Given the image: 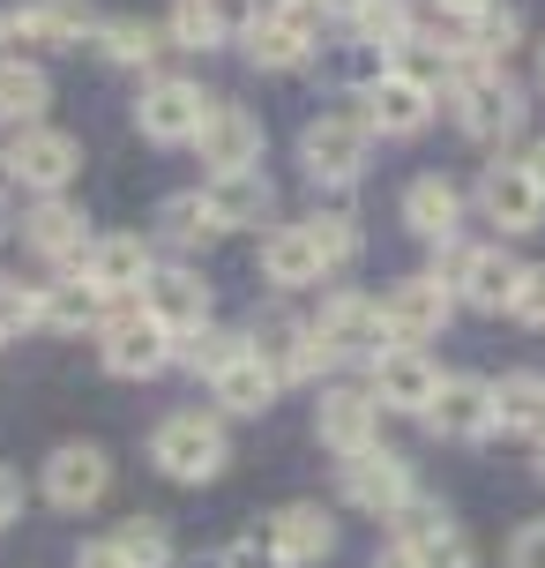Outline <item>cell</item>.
Instances as JSON below:
<instances>
[{
	"label": "cell",
	"instance_id": "1",
	"mask_svg": "<svg viewBox=\"0 0 545 568\" xmlns=\"http://www.w3.org/2000/svg\"><path fill=\"white\" fill-rule=\"evenodd\" d=\"M441 98H449V113H456V128L471 142H516L523 113H531V98H523V83L508 68H471V60L449 68Z\"/></svg>",
	"mask_w": 545,
	"mask_h": 568
},
{
	"label": "cell",
	"instance_id": "2",
	"mask_svg": "<svg viewBox=\"0 0 545 568\" xmlns=\"http://www.w3.org/2000/svg\"><path fill=\"white\" fill-rule=\"evenodd\" d=\"M321 23H329L321 0H255V16L239 23V53H247V68H261V75H291V68L315 60Z\"/></svg>",
	"mask_w": 545,
	"mask_h": 568
},
{
	"label": "cell",
	"instance_id": "3",
	"mask_svg": "<svg viewBox=\"0 0 545 568\" xmlns=\"http://www.w3.org/2000/svg\"><path fill=\"white\" fill-rule=\"evenodd\" d=\"M150 464L179 486H209L232 464V426L217 412H165L150 434Z\"/></svg>",
	"mask_w": 545,
	"mask_h": 568
},
{
	"label": "cell",
	"instance_id": "4",
	"mask_svg": "<svg viewBox=\"0 0 545 568\" xmlns=\"http://www.w3.org/2000/svg\"><path fill=\"white\" fill-rule=\"evenodd\" d=\"M433 277L449 284V300H456V307L508 314V300H516V277H523V262L508 255L501 240H486V247H463V240H449V247H433Z\"/></svg>",
	"mask_w": 545,
	"mask_h": 568
},
{
	"label": "cell",
	"instance_id": "5",
	"mask_svg": "<svg viewBox=\"0 0 545 568\" xmlns=\"http://www.w3.org/2000/svg\"><path fill=\"white\" fill-rule=\"evenodd\" d=\"M373 165V128L359 113H315L299 128V172L315 187H359Z\"/></svg>",
	"mask_w": 545,
	"mask_h": 568
},
{
	"label": "cell",
	"instance_id": "6",
	"mask_svg": "<svg viewBox=\"0 0 545 568\" xmlns=\"http://www.w3.org/2000/svg\"><path fill=\"white\" fill-rule=\"evenodd\" d=\"M261 150H269V128L261 113H247L239 98H209V113L195 128V158L209 180H225V172H261Z\"/></svg>",
	"mask_w": 545,
	"mask_h": 568
},
{
	"label": "cell",
	"instance_id": "7",
	"mask_svg": "<svg viewBox=\"0 0 545 568\" xmlns=\"http://www.w3.org/2000/svg\"><path fill=\"white\" fill-rule=\"evenodd\" d=\"M373 307H381V337H389V344L426 352V344L449 329L456 300H449V284L433 277V270H419V277H397L389 292H373Z\"/></svg>",
	"mask_w": 545,
	"mask_h": 568
},
{
	"label": "cell",
	"instance_id": "8",
	"mask_svg": "<svg viewBox=\"0 0 545 568\" xmlns=\"http://www.w3.org/2000/svg\"><path fill=\"white\" fill-rule=\"evenodd\" d=\"M173 352H179V344L165 337L135 300L97 322V359H105V374H120V382H157V374L173 367Z\"/></svg>",
	"mask_w": 545,
	"mask_h": 568
},
{
	"label": "cell",
	"instance_id": "9",
	"mask_svg": "<svg viewBox=\"0 0 545 568\" xmlns=\"http://www.w3.org/2000/svg\"><path fill=\"white\" fill-rule=\"evenodd\" d=\"M0 158H8V180L16 187H30V195H68V180L83 172V142L38 120V128H16Z\"/></svg>",
	"mask_w": 545,
	"mask_h": 568
},
{
	"label": "cell",
	"instance_id": "10",
	"mask_svg": "<svg viewBox=\"0 0 545 568\" xmlns=\"http://www.w3.org/2000/svg\"><path fill=\"white\" fill-rule=\"evenodd\" d=\"M157 270V255H150V232H90L83 247V270L75 277L105 300V307H127L135 292H143V277Z\"/></svg>",
	"mask_w": 545,
	"mask_h": 568
},
{
	"label": "cell",
	"instance_id": "11",
	"mask_svg": "<svg viewBox=\"0 0 545 568\" xmlns=\"http://www.w3.org/2000/svg\"><path fill=\"white\" fill-rule=\"evenodd\" d=\"M202 113H209V90L195 75H150L143 98H135V135L157 142V150H179V142H195Z\"/></svg>",
	"mask_w": 545,
	"mask_h": 568
},
{
	"label": "cell",
	"instance_id": "12",
	"mask_svg": "<svg viewBox=\"0 0 545 568\" xmlns=\"http://www.w3.org/2000/svg\"><path fill=\"white\" fill-rule=\"evenodd\" d=\"M389 531H397L389 546H403V554H411L419 568H479L471 539L456 531V516L441 509V501H426V494H411V501L389 516Z\"/></svg>",
	"mask_w": 545,
	"mask_h": 568
},
{
	"label": "cell",
	"instance_id": "13",
	"mask_svg": "<svg viewBox=\"0 0 545 568\" xmlns=\"http://www.w3.org/2000/svg\"><path fill=\"white\" fill-rule=\"evenodd\" d=\"M135 307L179 344V337H195V329H209V284H202V270H187V262H157L143 277V292H135Z\"/></svg>",
	"mask_w": 545,
	"mask_h": 568
},
{
	"label": "cell",
	"instance_id": "14",
	"mask_svg": "<svg viewBox=\"0 0 545 568\" xmlns=\"http://www.w3.org/2000/svg\"><path fill=\"white\" fill-rule=\"evenodd\" d=\"M373 397V412H426L433 404V389H441V367H433L426 352H411V344H381L367 359V382H359Z\"/></svg>",
	"mask_w": 545,
	"mask_h": 568
},
{
	"label": "cell",
	"instance_id": "15",
	"mask_svg": "<svg viewBox=\"0 0 545 568\" xmlns=\"http://www.w3.org/2000/svg\"><path fill=\"white\" fill-rule=\"evenodd\" d=\"M433 113H441V90H433L419 68H403V60L367 90V98H359V120L373 128V142H381V135H419Z\"/></svg>",
	"mask_w": 545,
	"mask_h": 568
},
{
	"label": "cell",
	"instance_id": "16",
	"mask_svg": "<svg viewBox=\"0 0 545 568\" xmlns=\"http://www.w3.org/2000/svg\"><path fill=\"white\" fill-rule=\"evenodd\" d=\"M337 479H345V501H351V509L381 516V524H389V516L419 494L411 456H403V449H381V442H373V449H359V456H345V471H337Z\"/></svg>",
	"mask_w": 545,
	"mask_h": 568
},
{
	"label": "cell",
	"instance_id": "17",
	"mask_svg": "<svg viewBox=\"0 0 545 568\" xmlns=\"http://www.w3.org/2000/svg\"><path fill=\"white\" fill-rule=\"evenodd\" d=\"M38 486H45V501H53V509L83 516V509H97V501L113 494V456L97 449V442H60V449L45 456Z\"/></svg>",
	"mask_w": 545,
	"mask_h": 568
},
{
	"label": "cell",
	"instance_id": "18",
	"mask_svg": "<svg viewBox=\"0 0 545 568\" xmlns=\"http://www.w3.org/2000/svg\"><path fill=\"white\" fill-rule=\"evenodd\" d=\"M307 329H315V344L337 359V367H345V359H359V367H367L373 352L389 344V337H381V307H373V292H329Z\"/></svg>",
	"mask_w": 545,
	"mask_h": 568
},
{
	"label": "cell",
	"instance_id": "19",
	"mask_svg": "<svg viewBox=\"0 0 545 568\" xmlns=\"http://www.w3.org/2000/svg\"><path fill=\"white\" fill-rule=\"evenodd\" d=\"M479 210H486V225L501 232V240L545 225V195H538V180L523 172V158H493V165L479 172Z\"/></svg>",
	"mask_w": 545,
	"mask_h": 568
},
{
	"label": "cell",
	"instance_id": "20",
	"mask_svg": "<svg viewBox=\"0 0 545 568\" xmlns=\"http://www.w3.org/2000/svg\"><path fill=\"white\" fill-rule=\"evenodd\" d=\"M202 217L209 232L225 240V232H269L277 225V187L261 180V172H225V180H202Z\"/></svg>",
	"mask_w": 545,
	"mask_h": 568
},
{
	"label": "cell",
	"instance_id": "21",
	"mask_svg": "<svg viewBox=\"0 0 545 568\" xmlns=\"http://www.w3.org/2000/svg\"><path fill=\"white\" fill-rule=\"evenodd\" d=\"M247 344H255V359L277 374V382H321V374L337 367V359L315 344V329H307L299 314H261L255 329H247Z\"/></svg>",
	"mask_w": 545,
	"mask_h": 568
},
{
	"label": "cell",
	"instance_id": "22",
	"mask_svg": "<svg viewBox=\"0 0 545 568\" xmlns=\"http://www.w3.org/2000/svg\"><path fill=\"white\" fill-rule=\"evenodd\" d=\"M105 16H90L83 0H23V8H8V38L30 53H60V45H90Z\"/></svg>",
	"mask_w": 545,
	"mask_h": 568
},
{
	"label": "cell",
	"instance_id": "23",
	"mask_svg": "<svg viewBox=\"0 0 545 568\" xmlns=\"http://www.w3.org/2000/svg\"><path fill=\"white\" fill-rule=\"evenodd\" d=\"M419 419L441 434V442H486L493 434V382L486 374H441V389Z\"/></svg>",
	"mask_w": 545,
	"mask_h": 568
},
{
	"label": "cell",
	"instance_id": "24",
	"mask_svg": "<svg viewBox=\"0 0 545 568\" xmlns=\"http://www.w3.org/2000/svg\"><path fill=\"white\" fill-rule=\"evenodd\" d=\"M23 247L30 255H45V262H60V270H83V247H90V217L75 210L68 195H38L23 210Z\"/></svg>",
	"mask_w": 545,
	"mask_h": 568
},
{
	"label": "cell",
	"instance_id": "25",
	"mask_svg": "<svg viewBox=\"0 0 545 568\" xmlns=\"http://www.w3.org/2000/svg\"><path fill=\"white\" fill-rule=\"evenodd\" d=\"M315 434H321V449L359 456V449L381 442V412H373V397L359 389V382H337V389L315 397Z\"/></svg>",
	"mask_w": 545,
	"mask_h": 568
},
{
	"label": "cell",
	"instance_id": "26",
	"mask_svg": "<svg viewBox=\"0 0 545 568\" xmlns=\"http://www.w3.org/2000/svg\"><path fill=\"white\" fill-rule=\"evenodd\" d=\"M261 539L277 546L291 568H307V561H329L337 554V516L321 509V501H285V509L261 524Z\"/></svg>",
	"mask_w": 545,
	"mask_h": 568
},
{
	"label": "cell",
	"instance_id": "27",
	"mask_svg": "<svg viewBox=\"0 0 545 568\" xmlns=\"http://www.w3.org/2000/svg\"><path fill=\"white\" fill-rule=\"evenodd\" d=\"M329 16L345 23V38H359V45H373V53H389V60L419 30V8L411 0H329Z\"/></svg>",
	"mask_w": 545,
	"mask_h": 568
},
{
	"label": "cell",
	"instance_id": "28",
	"mask_svg": "<svg viewBox=\"0 0 545 568\" xmlns=\"http://www.w3.org/2000/svg\"><path fill=\"white\" fill-rule=\"evenodd\" d=\"M456 225H463V187L441 180V172H419V180L403 187V232H419L426 247H449Z\"/></svg>",
	"mask_w": 545,
	"mask_h": 568
},
{
	"label": "cell",
	"instance_id": "29",
	"mask_svg": "<svg viewBox=\"0 0 545 568\" xmlns=\"http://www.w3.org/2000/svg\"><path fill=\"white\" fill-rule=\"evenodd\" d=\"M493 434L501 442H545V374L516 367L493 382Z\"/></svg>",
	"mask_w": 545,
	"mask_h": 568
},
{
	"label": "cell",
	"instance_id": "30",
	"mask_svg": "<svg viewBox=\"0 0 545 568\" xmlns=\"http://www.w3.org/2000/svg\"><path fill=\"white\" fill-rule=\"evenodd\" d=\"M321 277H329V270H321L307 225H269V232H261V284H277V292H307V284H321Z\"/></svg>",
	"mask_w": 545,
	"mask_h": 568
},
{
	"label": "cell",
	"instance_id": "31",
	"mask_svg": "<svg viewBox=\"0 0 545 568\" xmlns=\"http://www.w3.org/2000/svg\"><path fill=\"white\" fill-rule=\"evenodd\" d=\"M105 300L90 292L83 277H60V284H38V329H53V337H97V322H105Z\"/></svg>",
	"mask_w": 545,
	"mask_h": 568
},
{
	"label": "cell",
	"instance_id": "32",
	"mask_svg": "<svg viewBox=\"0 0 545 568\" xmlns=\"http://www.w3.org/2000/svg\"><path fill=\"white\" fill-rule=\"evenodd\" d=\"M277 389H285V382L261 367L255 352H247V359H232V367L209 382V397H217V419H261V412L277 404Z\"/></svg>",
	"mask_w": 545,
	"mask_h": 568
},
{
	"label": "cell",
	"instance_id": "33",
	"mask_svg": "<svg viewBox=\"0 0 545 568\" xmlns=\"http://www.w3.org/2000/svg\"><path fill=\"white\" fill-rule=\"evenodd\" d=\"M232 38H239L232 0H173V16H165V45H179V53H217Z\"/></svg>",
	"mask_w": 545,
	"mask_h": 568
},
{
	"label": "cell",
	"instance_id": "34",
	"mask_svg": "<svg viewBox=\"0 0 545 568\" xmlns=\"http://www.w3.org/2000/svg\"><path fill=\"white\" fill-rule=\"evenodd\" d=\"M45 105H53V75L23 53H0V120L8 128H38Z\"/></svg>",
	"mask_w": 545,
	"mask_h": 568
},
{
	"label": "cell",
	"instance_id": "35",
	"mask_svg": "<svg viewBox=\"0 0 545 568\" xmlns=\"http://www.w3.org/2000/svg\"><path fill=\"white\" fill-rule=\"evenodd\" d=\"M523 45V16L516 8H501V0H493L486 16H471V23L456 30V53L471 60V68H508V53H516Z\"/></svg>",
	"mask_w": 545,
	"mask_h": 568
},
{
	"label": "cell",
	"instance_id": "36",
	"mask_svg": "<svg viewBox=\"0 0 545 568\" xmlns=\"http://www.w3.org/2000/svg\"><path fill=\"white\" fill-rule=\"evenodd\" d=\"M90 45L113 60V68H157V60H165V30L143 23V16H105Z\"/></svg>",
	"mask_w": 545,
	"mask_h": 568
},
{
	"label": "cell",
	"instance_id": "37",
	"mask_svg": "<svg viewBox=\"0 0 545 568\" xmlns=\"http://www.w3.org/2000/svg\"><path fill=\"white\" fill-rule=\"evenodd\" d=\"M255 344H247V329H195V337H179V352H173V367H187V374H202V382H217V374L232 367V359H247Z\"/></svg>",
	"mask_w": 545,
	"mask_h": 568
},
{
	"label": "cell",
	"instance_id": "38",
	"mask_svg": "<svg viewBox=\"0 0 545 568\" xmlns=\"http://www.w3.org/2000/svg\"><path fill=\"white\" fill-rule=\"evenodd\" d=\"M299 225H307V240H315L321 270H345V262H359V247H367V232H359L351 210H315V217H299Z\"/></svg>",
	"mask_w": 545,
	"mask_h": 568
},
{
	"label": "cell",
	"instance_id": "39",
	"mask_svg": "<svg viewBox=\"0 0 545 568\" xmlns=\"http://www.w3.org/2000/svg\"><path fill=\"white\" fill-rule=\"evenodd\" d=\"M105 539L127 554V568H173V531H165L157 516H127V524L105 531Z\"/></svg>",
	"mask_w": 545,
	"mask_h": 568
},
{
	"label": "cell",
	"instance_id": "40",
	"mask_svg": "<svg viewBox=\"0 0 545 568\" xmlns=\"http://www.w3.org/2000/svg\"><path fill=\"white\" fill-rule=\"evenodd\" d=\"M389 68H397L389 53H373V45H359V38H345V45H337V60H329V83H337V90H359V98H367V90L381 83Z\"/></svg>",
	"mask_w": 545,
	"mask_h": 568
},
{
	"label": "cell",
	"instance_id": "41",
	"mask_svg": "<svg viewBox=\"0 0 545 568\" xmlns=\"http://www.w3.org/2000/svg\"><path fill=\"white\" fill-rule=\"evenodd\" d=\"M157 240H165V247H209L217 232H209V217H202V195H165V210H157Z\"/></svg>",
	"mask_w": 545,
	"mask_h": 568
},
{
	"label": "cell",
	"instance_id": "42",
	"mask_svg": "<svg viewBox=\"0 0 545 568\" xmlns=\"http://www.w3.org/2000/svg\"><path fill=\"white\" fill-rule=\"evenodd\" d=\"M23 329H38V284L0 277V344H16Z\"/></svg>",
	"mask_w": 545,
	"mask_h": 568
},
{
	"label": "cell",
	"instance_id": "43",
	"mask_svg": "<svg viewBox=\"0 0 545 568\" xmlns=\"http://www.w3.org/2000/svg\"><path fill=\"white\" fill-rule=\"evenodd\" d=\"M508 314H516L523 329H545V262H523V277H516V300H508Z\"/></svg>",
	"mask_w": 545,
	"mask_h": 568
},
{
	"label": "cell",
	"instance_id": "44",
	"mask_svg": "<svg viewBox=\"0 0 545 568\" xmlns=\"http://www.w3.org/2000/svg\"><path fill=\"white\" fill-rule=\"evenodd\" d=\"M217 568H291V561L261 539V524H255V531H239V539L225 546V561H217Z\"/></svg>",
	"mask_w": 545,
	"mask_h": 568
},
{
	"label": "cell",
	"instance_id": "45",
	"mask_svg": "<svg viewBox=\"0 0 545 568\" xmlns=\"http://www.w3.org/2000/svg\"><path fill=\"white\" fill-rule=\"evenodd\" d=\"M508 568H545V516H531L516 539H508Z\"/></svg>",
	"mask_w": 545,
	"mask_h": 568
},
{
	"label": "cell",
	"instance_id": "46",
	"mask_svg": "<svg viewBox=\"0 0 545 568\" xmlns=\"http://www.w3.org/2000/svg\"><path fill=\"white\" fill-rule=\"evenodd\" d=\"M75 568H127V554L113 539H90V546H75Z\"/></svg>",
	"mask_w": 545,
	"mask_h": 568
},
{
	"label": "cell",
	"instance_id": "47",
	"mask_svg": "<svg viewBox=\"0 0 545 568\" xmlns=\"http://www.w3.org/2000/svg\"><path fill=\"white\" fill-rule=\"evenodd\" d=\"M16 516H23V479H16V471L0 464V531H8Z\"/></svg>",
	"mask_w": 545,
	"mask_h": 568
},
{
	"label": "cell",
	"instance_id": "48",
	"mask_svg": "<svg viewBox=\"0 0 545 568\" xmlns=\"http://www.w3.org/2000/svg\"><path fill=\"white\" fill-rule=\"evenodd\" d=\"M433 8H441V16H456V23H471V16H486L493 0H433Z\"/></svg>",
	"mask_w": 545,
	"mask_h": 568
},
{
	"label": "cell",
	"instance_id": "49",
	"mask_svg": "<svg viewBox=\"0 0 545 568\" xmlns=\"http://www.w3.org/2000/svg\"><path fill=\"white\" fill-rule=\"evenodd\" d=\"M523 172L538 180V195H545V135H538V142H523Z\"/></svg>",
	"mask_w": 545,
	"mask_h": 568
},
{
	"label": "cell",
	"instance_id": "50",
	"mask_svg": "<svg viewBox=\"0 0 545 568\" xmlns=\"http://www.w3.org/2000/svg\"><path fill=\"white\" fill-rule=\"evenodd\" d=\"M373 568H419V561H411L403 546H381V554H373Z\"/></svg>",
	"mask_w": 545,
	"mask_h": 568
},
{
	"label": "cell",
	"instance_id": "51",
	"mask_svg": "<svg viewBox=\"0 0 545 568\" xmlns=\"http://www.w3.org/2000/svg\"><path fill=\"white\" fill-rule=\"evenodd\" d=\"M0 53H8V8H0Z\"/></svg>",
	"mask_w": 545,
	"mask_h": 568
},
{
	"label": "cell",
	"instance_id": "52",
	"mask_svg": "<svg viewBox=\"0 0 545 568\" xmlns=\"http://www.w3.org/2000/svg\"><path fill=\"white\" fill-rule=\"evenodd\" d=\"M0 187H16V180H8V158H0Z\"/></svg>",
	"mask_w": 545,
	"mask_h": 568
},
{
	"label": "cell",
	"instance_id": "53",
	"mask_svg": "<svg viewBox=\"0 0 545 568\" xmlns=\"http://www.w3.org/2000/svg\"><path fill=\"white\" fill-rule=\"evenodd\" d=\"M538 479H545V442H538Z\"/></svg>",
	"mask_w": 545,
	"mask_h": 568
},
{
	"label": "cell",
	"instance_id": "54",
	"mask_svg": "<svg viewBox=\"0 0 545 568\" xmlns=\"http://www.w3.org/2000/svg\"><path fill=\"white\" fill-rule=\"evenodd\" d=\"M538 83H545V53H538Z\"/></svg>",
	"mask_w": 545,
	"mask_h": 568
}]
</instances>
